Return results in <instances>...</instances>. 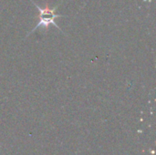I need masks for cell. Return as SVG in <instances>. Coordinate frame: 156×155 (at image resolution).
<instances>
[{"label": "cell", "mask_w": 156, "mask_h": 155, "mask_svg": "<svg viewBox=\"0 0 156 155\" xmlns=\"http://www.w3.org/2000/svg\"><path fill=\"white\" fill-rule=\"evenodd\" d=\"M30 1H31L32 4H34L35 6L37 8L38 12H39V15H38V16H37V17H38V22H37V24L36 25V26H35L32 30L29 31V33L27 35L26 37H27L30 34H32L33 32H35V31H36L37 28H39V27H43V29H44L45 31H46V29H47V31H48V27H49L50 25L55 26L60 32L64 33V32L61 30V28L58 26V24L55 22V19H56V18H58V17H60V16H61V17L67 16H61V15L56 14V10L58 9V7L59 6L60 4L54 6V7H49L48 4H46L45 7H41V6H39L37 4H36L34 1H32V0H30Z\"/></svg>", "instance_id": "cell-1"}]
</instances>
